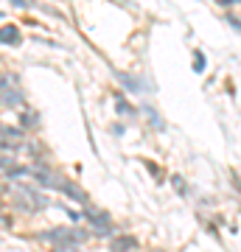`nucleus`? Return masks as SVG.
I'll use <instances>...</instances> for the list:
<instances>
[{"mask_svg": "<svg viewBox=\"0 0 241 252\" xmlns=\"http://www.w3.org/2000/svg\"><path fill=\"white\" fill-rule=\"evenodd\" d=\"M0 101L3 107H20L23 104V93H20V81L14 73H6L0 79Z\"/></svg>", "mask_w": 241, "mask_h": 252, "instance_id": "1", "label": "nucleus"}, {"mask_svg": "<svg viewBox=\"0 0 241 252\" xmlns=\"http://www.w3.org/2000/svg\"><path fill=\"white\" fill-rule=\"evenodd\" d=\"M17 146H23V132L11 126H0V152H14Z\"/></svg>", "mask_w": 241, "mask_h": 252, "instance_id": "2", "label": "nucleus"}, {"mask_svg": "<svg viewBox=\"0 0 241 252\" xmlns=\"http://www.w3.org/2000/svg\"><path fill=\"white\" fill-rule=\"evenodd\" d=\"M87 219H90V224H93V230H96V235L112 233V221H109V216L104 210H87Z\"/></svg>", "mask_w": 241, "mask_h": 252, "instance_id": "3", "label": "nucleus"}, {"mask_svg": "<svg viewBox=\"0 0 241 252\" xmlns=\"http://www.w3.org/2000/svg\"><path fill=\"white\" fill-rule=\"evenodd\" d=\"M109 250L112 252H135L138 250V238H132V235H115L112 244H109Z\"/></svg>", "mask_w": 241, "mask_h": 252, "instance_id": "4", "label": "nucleus"}, {"mask_svg": "<svg viewBox=\"0 0 241 252\" xmlns=\"http://www.w3.org/2000/svg\"><path fill=\"white\" fill-rule=\"evenodd\" d=\"M0 45H20V31L14 26L0 28Z\"/></svg>", "mask_w": 241, "mask_h": 252, "instance_id": "5", "label": "nucleus"}, {"mask_svg": "<svg viewBox=\"0 0 241 252\" xmlns=\"http://www.w3.org/2000/svg\"><path fill=\"white\" fill-rule=\"evenodd\" d=\"M65 196H70L73 202H87V193L79 190V185H73V182H62V188H59Z\"/></svg>", "mask_w": 241, "mask_h": 252, "instance_id": "6", "label": "nucleus"}, {"mask_svg": "<svg viewBox=\"0 0 241 252\" xmlns=\"http://www.w3.org/2000/svg\"><path fill=\"white\" fill-rule=\"evenodd\" d=\"M115 76H118L121 81H124V84H126V87H129L132 93H140V90H146V84H143L140 79H132L129 73H115Z\"/></svg>", "mask_w": 241, "mask_h": 252, "instance_id": "7", "label": "nucleus"}, {"mask_svg": "<svg viewBox=\"0 0 241 252\" xmlns=\"http://www.w3.org/2000/svg\"><path fill=\"white\" fill-rule=\"evenodd\" d=\"M115 109H118V115H124V118H135V115H138V109L129 107L124 95H115Z\"/></svg>", "mask_w": 241, "mask_h": 252, "instance_id": "8", "label": "nucleus"}, {"mask_svg": "<svg viewBox=\"0 0 241 252\" xmlns=\"http://www.w3.org/2000/svg\"><path fill=\"white\" fill-rule=\"evenodd\" d=\"M146 115L152 118V126H154V129H163V126H166V124H163V118L157 115V112H154L152 107H146Z\"/></svg>", "mask_w": 241, "mask_h": 252, "instance_id": "9", "label": "nucleus"}, {"mask_svg": "<svg viewBox=\"0 0 241 252\" xmlns=\"http://www.w3.org/2000/svg\"><path fill=\"white\" fill-rule=\"evenodd\" d=\"M227 23H230V26L241 34V17H239V14H227Z\"/></svg>", "mask_w": 241, "mask_h": 252, "instance_id": "10", "label": "nucleus"}, {"mask_svg": "<svg viewBox=\"0 0 241 252\" xmlns=\"http://www.w3.org/2000/svg\"><path fill=\"white\" fill-rule=\"evenodd\" d=\"M202 67H205V56H202V54H197V56H194V70H202Z\"/></svg>", "mask_w": 241, "mask_h": 252, "instance_id": "11", "label": "nucleus"}, {"mask_svg": "<svg viewBox=\"0 0 241 252\" xmlns=\"http://www.w3.org/2000/svg\"><path fill=\"white\" fill-rule=\"evenodd\" d=\"M56 252H79L76 244H56Z\"/></svg>", "mask_w": 241, "mask_h": 252, "instance_id": "12", "label": "nucleus"}, {"mask_svg": "<svg viewBox=\"0 0 241 252\" xmlns=\"http://www.w3.org/2000/svg\"><path fill=\"white\" fill-rule=\"evenodd\" d=\"M171 182H174V188H177V193H185V182L179 180V177H171Z\"/></svg>", "mask_w": 241, "mask_h": 252, "instance_id": "13", "label": "nucleus"}, {"mask_svg": "<svg viewBox=\"0 0 241 252\" xmlns=\"http://www.w3.org/2000/svg\"><path fill=\"white\" fill-rule=\"evenodd\" d=\"M23 124H26V126H36V115H23Z\"/></svg>", "mask_w": 241, "mask_h": 252, "instance_id": "14", "label": "nucleus"}, {"mask_svg": "<svg viewBox=\"0 0 241 252\" xmlns=\"http://www.w3.org/2000/svg\"><path fill=\"white\" fill-rule=\"evenodd\" d=\"M0 168H11V160H9V157H0Z\"/></svg>", "mask_w": 241, "mask_h": 252, "instance_id": "15", "label": "nucleus"}, {"mask_svg": "<svg viewBox=\"0 0 241 252\" xmlns=\"http://www.w3.org/2000/svg\"><path fill=\"white\" fill-rule=\"evenodd\" d=\"M222 6H236V3H241V0H219Z\"/></svg>", "mask_w": 241, "mask_h": 252, "instance_id": "16", "label": "nucleus"}]
</instances>
